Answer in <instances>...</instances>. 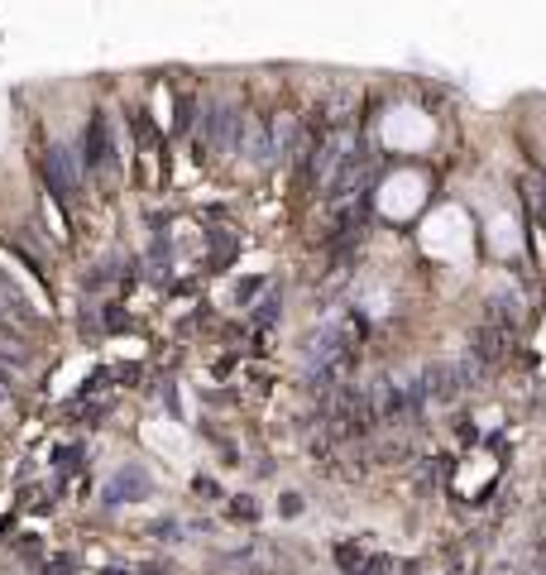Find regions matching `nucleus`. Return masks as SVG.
I'll list each match as a JSON object with an SVG mask.
<instances>
[{
	"label": "nucleus",
	"mask_w": 546,
	"mask_h": 575,
	"mask_svg": "<svg viewBox=\"0 0 546 575\" xmlns=\"http://www.w3.org/2000/svg\"><path fill=\"white\" fill-rule=\"evenodd\" d=\"M350 365H355V331L350 327H331L312 341V355H307V369H312V383L317 389H336Z\"/></svg>",
	"instance_id": "1"
},
{
	"label": "nucleus",
	"mask_w": 546,
	"mask_h": 575,
	"mask_svg": "<svg viewBox=\"0 0 546 575\" xmlns=\"http://www.w3.org/2000/svg\"><path fill=\"white\" fill-rule=\"evenodd\" d=\"M480 379V365L475 359H436L417 375V389H422V403H456L470 383Z\"/></svg>",
	"instance_id": "2"
},
{
	"label": "nucleus",
	"mask_w": 546,
	"mask_h": 575,
	"mask_svg": "<svg viewBox=\"0 0 546 575\" xmlns=\"http://www.w3.org/2000/svg\"><path fill=\"white\" fill-rule=\"evenodd\" d=\"M202 144L211 154H230L245 144V115L235 111V106H211L202 120Z\"/></svg>",
	"instance_id": "3"
},
{
	"label": "nucleus",
	"mask_w": 546,
	"mask_h": 575,
	"mask_svg": "<svg viewBox=\"0 0 546 575\" xmlns=\"http://www.w3.org/2000/svg\"><path fill=\"white\" fill-rule=\"evenodd\" d=\"M508 345H513V331L499 327V321H484V327L470 335V359H475L480 369L499 365V359L508 355Z\"/></svg>",
	"instance_id": "4"
},
{
	"label": "nucleus",
	"mask_w": 546,
	"mask_h": 575,
	"mask_svg": "<svg viewBox=\"0 0 546 575\" xmlns=\"http://www.w3.org/2000/svg\"><path fill=\"white\" fill-rule=\"evenodd\" d=\"M44 173H48V183L63 192V197H72V192H77V163H72V154H68V149H48Z\"/></svg>",
	"instance_id": "5"
},
{
	"label": "nucleus",
	"mask_w": 546,
	"mask_h": 575,
	"mask_svg": "<svg viewBox=\"0 0 546 575\" xmlns=\"http://www.w3.org/2000/svg\"><path fill=\"white\" fill-rule=\"evenodd\" d=\"M87 163L92 168L111 163V130H106V115H96L92 125H87Z\"/></svg>",
	"instance_id": "6"
},
{
	"label": "nucleus",
	"mask_w": 546,
	"mask_h": 575,
	"mask_svg": "<svg viewBox=\"0 0 546 575\" xmlns=\"http://www.w3.org/2000/svg\"><path fill=\"white\" fill-rule=\"evenodd\" d=\"M125 489H149V479H144L139 470H120V475H116V485L106 489V499L120 503V494H125Z\"/></svg>",
	"instance_id": "7"
},
{
	"label": "nucleus",
	"mask_w": 546,
	"mask_h": 575,
	"mask_svg": "<svg viewBox=\"0 0 546 575\" xmlns=\"http://www.w3.org/2000/svg\"><path fill=\"white\" fill-rule=\"evenodd\" d=\"M10 393H15V389H10V379H5V369H0V403H10Z\"/></svg>",
	"instance_id": "8"
}]
</instances>
